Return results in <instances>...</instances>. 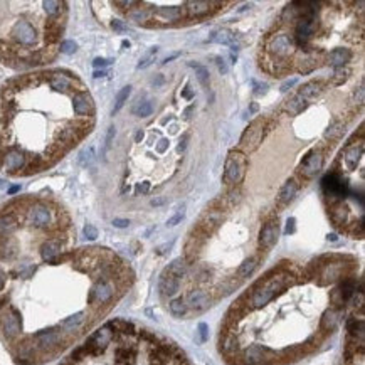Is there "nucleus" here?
Segmentation results:
<instances>
[{
    "mask_svg": "<svg viewBox=\"0 0 365 365\" xmlns=\"http://www.w3.org/2000/svg\"><path fill=\"white\" fill-rule=\"evenodd\" d=\"M357 293V263L323 254L308 264L283 261L241 295L220 327L227 365H290L311 355L342 322Z\"/></svg>",
    "mask_w": 365,
    "mask_h": 365,
    "instance_id": "nucleus-1",
    "label": "nucleus"
},
{
    "mask_svg": "<svg viewBox=\"0 0 365 365\" xmlns=\"http://www.w3.org/2000/svg\"><path fill=\"white\" fill-rule=\"evenodd\" d=\"M59 365H192L170 340L128 320H111Z\"/></svg>",
    "mask_w": 365,
    "mask_h": 365,
    "instance_id": "nucleus-2",
    "label": "nucleus"
},
{
    "mask_svg": "<svg viewBox=\"0 0 365 365\" xmlns=\"http://www.w3.org/2000/svg\"><path fill=\"white\" fill-rule=\"evenodd\" d=\"M354 313L347 318V338H345L342 365H364V296L357 291L350 300Z\"/></svg>",
    "mask_w": 365,
    "mask_h": 365,
    "instance_id": "nucleus-3",
    "label": "nucleus"
},
{
    "mask_svg": "<svg viewBox=\"0 0 365 365\" xmlns=\"http://www.w3.org/2000/svg\"><path fill=\"white\" fill-rule=\"evenodd\" d=\"M247 172V156L241 150L229 152L226 158V165H224V183L227 185H238L244 180Z\"/></svg>",
    "mask_w": 365,
    "mask_h": 365,
    "instance_id": "nucleus-4",
    "label": "nucleus"
},
{
    "mask_svg": "<svg viewBox=\"0 0 365 365\" xmlns=\"http://www.w3.org/2000/svg\"><path fill=\"white\" fill-rule=\"evenodd\" d=\"M322 188L325 195H327V199H330V206L336 202H343L348 197V194H350L348 183L336 172H330V174L325 175L322 180Z\"/></svg>",
    "mask_w": 365,
    "mask_h": 365,
    "instance_id": "nucleus-5",
    "label": "nucleus"
},
{
    "mask_svg": "<svg viewBox=\"0 0 365 365\" xmlns=\"http://www.w3.org/2000/svg\"><path fill=\"white\" fill-rule=\"evenodd\" d=\"M27 222L35 229H51L56 226V219L51 207L44 202H35L27 211Z\"/></svg>",
    "mask_w": 365,
    "mask_h": 365,
    "instance_id": "nucleus-6",
    "label": "nucleus"
},
{
    "mask_svg": "<svg viewBox=\"0 0 365 365\" xmlns=\"http://www.w3.org/2000/svg\"><path fill=\"white\" fill-rule=\"evenodd\" d=\"M264 136H266V122L263 118H258L246 128V131L241 136V147L246 152H254L261 145Z\"/></svg>",
    "mask_w": 365,
    "mask_h": 365,
    "instance_id": "nucleus-7",
    "label": "nucleus"
},
{
    "mask_svg": "<svg viewBox=\"0 0 365 365\" xmlns=\"http://www.w3.org/2000/svg\"><path fill=\"white\" fill-rule=\"evenodd\" d=\"M295 49L296 47H295V42H293V37L288 34L271 35L270 41H268V52H270L271 58L288 59Z\"/></svg>",
    "mask_w": 365,
    "mask_h": 365,
    "instance_id": "nucleus-8",
    "label": "nucleus"
},
{
    "mask_svg": "<svg viewBox=\"0 0 365 365\" xmlns=\"http://www.w3.org/2000/svg\"><path fill=\"white\" fill-rule=\"evenodd\" d=\"M279 238V224L278 217H271L263 224L258 236V249L261 252H266L273 249V246L276 244V241Z\"/></svg>",
    "mask_w": 365,
    "mask_h": 365,
    "instance_id": "nucleus-9",
    "label": "nucleus"
},
{
    "mask_svg": "<svg viewBox=\"0 0 365 365\" xmlns=\"http://www.w3.org/2000/svg\"><path fill=\"white\" fill-rule=\"evenodd\" d=\"M10 37L14 39L17 44L21 46H34L35 41H37V32H35L34 26L27 21H19L14 24L10 30Z\"/></svg>",
    "mask_w": 365,
    "mask_h": 365,
    "instance_id": "nucleus-10",
    "label": "nucleus"
},
{
    "mask_svg": "<svg viewBox=\"0 0 365 365\" xmlns=\"http://www.w3.org/2000/svg\"><path fill=\"white\" fill-rule=\"evenodd\" d=\"M322 167H323V153L320 150H311L303 158L302 165L298 167V174L303 179L310 180L313 177H316V174L322 170Z\"/></svg>",
    "mask_w": 365,
    "mask_h": 365,
    "instance_id": "nucleus-11",
    "label": "nucleus"
},
{
    "mask_svg": "<svg viewBox=\"0 0 365 365\" xmlns=\"http://www.w3.org/2000/svg\"><path fill=\"white\" fill-rule=\"evenodd\" d=\"M224 2H202V0H195V2H185V10L188 19H200L207 17L209 14H212L214 10H219L220 7H224Z\"/></svg>",
    "mask_w": 365,
    "mask_h": 365,
    "instance_id": "nucleus-12",
    "label": "nucleus"
},
{
    "mask_svg": "<svg viewBox=\"0 0 365 365\" xmlns=\"http://www.w3.org/2000/svg\"><path fill=\"white\" fill-rule=\"evenodd\" d=\"M0 163L3 165L9 174H15V172L19 170H24V167H26L27 163V156L22 153V152L19 150H7L3 152V153H0Z\"/></svg>",
    "mask_w": 365,
    "mask_h": 365,
    "instance_id": "nucleus-13",
    "label": "nucleus"
},
{
    "mask_svg": "<svg viewBox=\"0 0 365 365\" xmlns=\"http://www.w3.org/2000/svg\"><path fill=\"white\" fill-rule=\"evenodd\" d=\"M73 108L76 111V115L79 116H90L93 118L94 115V104L91 96L86 93V91H78L73 98Z\"/></svg>",
    "mask_w": 365,
    "mask_h": 365,
    "instance_id": "nucleus-14",
    "label": "nucleus"
},
{
    "mask_svg": "<svg viewBox=\"0 0 365 365\" xmlns=\"http://www.w3.org/2000/svg\"><path fill=\"white\" fill-rule=\"evenodd\" d=\"M209 42H215V44H226V46H231V51L236 52L239 49V42L236 41V35L232 34L229 29H217L211 34L209 37Z\"/></svg>",
    "mask_w": 365,
    "mask_h": 365,
    "instance_id": "nucleus-15",
    "label": "nucleus"
},
{
    "mask_svg": "<svg viewBox=\"0 0 365 365\" xmlns=\"http://www.w3.org/2000/svg\"><path fill=\"white\" fill-rule=\"evenodd\" d=\"M362 153H364V143L360 142L359 145H350L345 148L343 152V162H345V167L348 168V170H355L357 165H359L360 158H362Z\"/></svg>",
    "mask_w": 365,
    "mask_h": 365,
    "instance_id": "nucleus-16",
    "label": "nucleus"
},
{
    "mask_svg": "<svg viewBox=\"0 0 365 365\" xmlns=\"http://www.w3.org/2000/svg\"><path fill=\"white\" fill-rule=\"evenodd\" d=\"M298 188H300V183L296 182L295 179H290V180H286V183L281 187V190H279V194H278V206L279 207H284L286 204H290L293 199H295V195H296V192H298Z\"/></svg>",
    "mask_w": 365,
    "mask_h": 365,
    "instance_id": "nucleus-17",
    "label": "nucleus"
},
{
    "mask_svg": "<svg viewBox=\"0 0 365 365\" xmlns=\"http://www.w3.org/2000/svg\"><path fill=\"white\" fill-rule=\"evenodd\" d=\"M352 51L350 49H343V47H338V49H334L330 54L327 56V62L334 67H345V64L350 62L352 59Z\"/></svg>",
    "mask_w": 365,
    "mask_h": 365,
    "instance_id": "nucleus-18",
    "label": "nucleus"
},
{
    "mask_svg": "<svg viewBox=\"0 0 365 365\" xmlns=\"http://www.w3.org/2000/svg\"><path fill=\"white\" fill-rule=\"evenodd\" d=\"M322 93H323V83L322 81H308L306 84H303L302 90L298 91V94L302 96L306 103L316 99Z\"/></svg>",
    "mask_w": 365,
    "mask_h": 365,
    "instance_id": "nucleus-19",
    "label": "nucleus"
},
{
    "mask_svg": "<svg viewBox=\"0 0 365 365\" xmlns=\"http://www.w3.org/2000/svg\"><path fill=\"white\" fill-rule=\"evenodd\" d=\"M155 14H156V17L162 19L163 22H177V21H182L185 10L180 9V7H162V9H156Z\"/></svg>",
    "mask_w": 365,
    "mask_h": 365,
    "instance_id": "nucleus-20",
    "label": "nucleus"
},
{
    "mask_svg": "<svg viewBox=\"0 0 365 365\" xmlns=\"http://www.w3.org/2000/svg\"><path fill=\"white\" fill-rule=\"evenodd\" d=\"M308 103L304 101V99L302 98L300 94H295L291 99H288L286 104H284V111H286L288 115L295 116V115H300L302 111L306 110Z\"/></svg>",
    "mask_w": 365,
    "mask_h": 365,
    "instance_id": "nucleus-21",
    "label": "nucleus"
},
{
    "mask_svg": "<svg viewBox=\"0 0 365 365\" xmlns=\"http://www.w3.org/2000/svg\"><path fill=\"white\" fill-rule=\"evenodd\" d=\"M316 67H318V58L315 56V52H311V54H304L303 58L298 61V73H302V74L311 73V71L316 69Z\"/></svg>",
    "mask_w": 365,
    "mask_h": 365,
    "instance_id": "nucleus-22",
    "label": "nucleus"
},
{
    "mask_svg": "<svg viewBox=\"0 0 365 365\" xmlns=\"http://www.w3.org/2000/svg\"><path fill=\"white\" fill-rule=\"evenodd\" d=\"M345 133V123L342 120H334L330 123V126L325 131V138L327 140H338L340 136Z\"/></svg>",
    "mask_w": 365,
    "mask_h": 365,
    "instance_id": "nucleus-23",
    "label": "nucleus"
},
{
    "mask_svg": "<svg viewBox=\"0 0 365 365\" xmlns=\"http://www.w3.org/2000/svg\"><path fill=\"white\" fill-rule=\"evenodd\" d=\"M128 17L136 24H145L152 17V12L148 9H131L128 12Z\"/></svg>",
    "mask_w": 365,
    "mask_h": 365,
    "instance_id": "nucleus-24",
    "label": "nucleus"
},
{
    "mask_svg": "<svg viewBox=\"0 0 365 365\" xmlns=\"http://www.w3.org/2000/svg\"><path fill=\"white\" fill-rule=\"evenodd\" d=\"M190 67H194L195 69V74H197V79H199V83L202 84V88H209V84H211V78H209V71H207V67H204V66H199V64H194V62H190L188 64Z\"/></svg>",
    "mask_w": 365,
    "mask_h": 365,
    "instance_id": "nucleus-25",
    "label": "nucleus"
},
{
    "mask_svg": "<svg viewBox=\"0 0 365 365\" xmlns=\"http://www.w3.org/2000/svg\"><path fill=\"white\" fill-rule=\"evenodd\" d=\"M130 93H131V86H125L122 91H120L118 94H116V99H115V108H113V115H116L120 110H122V108H123V104L126 103V99H128V96H130Z\"/></svg>",
    "mask_w": 365,
    "mask_h": 365,
    "instance_id": "nucleus-26",
    "label": "nucleus"
},
{
    "mask_svg": "<svg viewBox=\"0 0 365 365\" xmlns=\"http://www.w3.org/2000/svg\"><path fill=\"white\" fill-rule=\"evenodd\" d=\"M348 74H350V69H347V67H335L330 81L334 86H340V84H343L348 79Z\"/></svg>",
    "mask_w": 365,
    "mask_h": 365,
    "instance_id": "nucleus-27",
    "label": "nucleus"
},
{
    "mask_svg": "<svg viewBox=\"0 0 365 365\" xmlns=\"http://www.w3.org/2000/svg\"><path fill=\"white\" fill-rule=\"evenodd\" d=\"M156 52H158V47H152L150 51L145 52V54L142 56V59L138 61V64H136V69H145V67L150 66V64L155 61Z\"/></svg>",
    "mask_w": 365,
    "mask_h": 365,
    "instance_id": "nucleus-28",
    "label": "nucleus"
},
{
    "mask_svg": "<svg viewBox=\"0 0 365 365\" xmlns=\"http://www.w3.org/2000/svg\"><path fill=\"white\" fill-rule=\"evenodd\" d=\"M133 115L136 116H142V118H147V116L152 115V111H153V106H152L150 101H143V103H138L136 106L133 108Z\"/></svg>",
    "mask_w": 365,
    "mask_h": 365,
    "instance_id": "nucleus-29",
    "label": "nucleus"
},
{
    "mask_svg": "<svg viewBox=\"0 0 365 365\" xmlns=\"http://www.w3.org/2000/svg\"><path fill=\"white\" fill-rule=\"evenodd\" d=\"M241 199H243V194H241V188H232V190L227 194V197H226V204L229 207H232V206H236V204H239L241 202Z\"/></svg>",
    "mask_w": 365,
    "mask_h": 365,
    "instance_id": "nucleus-30",
    "label": "nucleus"
},
{
    "mask_svg": "<svg viewBox=\"0 0 365 365\" xmlns=\"http://www.w3.org/2000/svg\"><path fill=\"white\" fill-rule=\"evenodd\" d=\"M93 160H94V150L91 147L84 148V150L81 152V156H79V163H81L83 167H88Z\"/></svg>",
    "mask_w": 365,
    "mask_h": 365,
    "instance_id": "nucleus-31",
    "label": "nucleus"
},
{
    "mask_svg": "<svg viewBox=\"0 0 365 365\" xmlns=\"http://www.w3.org/2000/svg\"><path fill=\"white\" fill-rule=\"evenodd\" d=\"M183 215H185V207L182 206V207L179 209V212H177V214L174 215V217H170V219L167 220V226H168V227H174V226H177V224L180 222V220L183 219Z\"/></svg>",
    "mask_w": 365,
    "mask_h": 365,
    "instance_id": "nucleus-32",
    "label": "nucleus"
},
{
    "mask_svg": "<svg viewBox=\"0 0 365 365\" xmlns=\"http://www.w3.org/2000/svg\"><path fill=\"white\" fill-rule=\"evenodd\" d=\"M76 49H78V44L74 41H64L61 44V52H64V54H74Z\"/></svg>",
    "mask_w": 365,
    "mask_h": 365,
    "instance_id": "nucleus-33",
    "label": "nucleus"
},
{
    "mask_svg": "<svg viewBox=\"0 0 365 365\" xmlns=\"http://www.w3.org/2000/svg\"><path fill=\"white\" fill-rule=\"evenodd\" d=\"M84 236H86L88 239H96L98 238V231H96V227H93L91 224H88V226H84Z\"/></svg>",
    "mask_w": 365,
    "mask_h": 365,
    "instance_id": "nucleus-34",
    "label": "nucleus"
},
{
    "mask_svg": "<svg viewBox=\"0 0 365 365\" xmlns=\"http://www.w3.org/2000/svg\"><path fill=\"white\" fill-rule=\"evenodd\" d=\"M354 103L359 104V106L364 104V84H360V88L354 93Z\"/></svg>",
    "mask_w": 365,
    "mask_h": 365,
    "instance_id": "nucleus-35",
    "label": "nucleus"
},
{
    "mask_svg": "<svg viewBox=\"0 0 365 365\" xmlns=\"http://www.w3.org/2000/svg\"><path fill=\"white\" fill-rule=\"evenodd\" d=\"M215 64H217V69L220 74H227V71H229V67H227L226 61H224L222 58H215Z\"/></svg>",
    "mask_w": 365,
    "mask_h": 365,
    "instance_id": "nucleus-36",
    "label": "nucleus"
},
{
    "mask_svg": "<svg viewBox=\"0 0 365 365\" xmlns=\"http://www.w3.org/2000/svg\"><path fill=\"white\" fill-rule=\"evenodd\" d=\"M115 126H110V130H108V135H106V143H104V150H108V148L111 147V143H113V138H115Z\"/></svg>",
    "mask_w": 365,
    "mask_h": 365,
    "instance_id": "nucleus-37",
    "label": "nucleus"
},
{
    "mask_svg": "<svg viewBox=\"0 0 365 365\" xmlns=\"http://www.w3.org/2000/svg\"><path fill=\"white\" fill-rule=\"evenodd\" d=\"M252 86H254V94H264V93H266V90H268V84H264V83L252 81Z\"/></svg>",
    "mask_w": 365,
    "mask_h": 365,
    "instance_id": "nucleus-38",
    "label": "nucleus"
},
{
    "mask_svg": "<svg viewBox=\"0 0 365 365\" xmlns=\"http://www.w3.org/2000/svg\"><path fill=\"white\" fill-rule=\"evenodd\" d=\"M111 27H113V30H116V32H126L128 30V26L122 21H113L111 22Z\"/></svg>",
    "mask_w": 365,
    "mask_h": 365,
    "instance_id": "nucleus-39",
    "label": "nucleus"
},
{
    "mask_svg": "<svg viewBox=\"0 0 365 365\" xmlns=\"http://www.w3.org/2000/svg\"><path fill=\"white\" fill-rule=\"evenodd\" d=\"M113 61H110V59H103V58H96L94 61H93V66L98 69V67H104V66H108V64H111Z\"/></svg>",
    "mask_w": 365,
    "mask_h": 365,
    "instance_id": "nucleus-40",
    "label": "nucleus"
},
{
    "mask_svg": "<svg viewBox=\"0 0 365 365\" xmlns=\"http://www.w3.org/2000/svg\"><path fill=\"white\" fill-rule=\"evenodd\" d=\"M187 142H188V135H183L182 138H180L179 147H177V152H179V153H182V152H185V148H187Z\"/></svg>",
    "mask_w": 365,
    "mask_h": 365,
    "instance_id": "nucleus-41",
    "label": "nucleus"
},
{
    "mask_svg": "<svg viewBox=\"0 0 365 365\" xmlns=\"http://www.w3.org/2000/svg\"><path fill=\"white\" fill-rule=\"evenodd\" d=\"M148 190H150V183L148 182H143L136 185V194H148Z\"/></svg>",
    "mask_w": 365,
    "mask_h": 365,
    "instance_id": "nucleus-42",
    "label": "nucleus"
},
{
    "mask_svg": "<svg viewBox=\"0 0 365 365\" xmlns=\"http://www.w3.org/2000/svg\"><path fill=\"white\" fill-rule=\"evenodd\" d=\"M182 98H185V99H192V98H194V91H192V88L188 86V84L182 90Z\"/></svg>",
    "mask_w": 365,
    "mask_h": 365,
    "instance_id": "nucleus-43",
    "label": "nucleus"
},
{
    "mask_svg": "<svg viewBox=\"0 0 365 365\" xmlns=\"http://www.w3.org/2000/svg\"><path fill=\"white\" fill-rule=\"evenodd\" d=\"M116 7H123V10L130 9V7H136L138 5V2H115Z\"/></svg>",
    "mask_w": 365,
    "mask_h": 365,
    "instance_id": "nucleus-44",
    "label": "nucleus"
},
{
    "mask_svg": "<svg viewBox=\"0 0 365 365\" xmlns=\"http://www.w3.org/2000/svg\"><path fill=\"white\" fill-rule=\"evenodd\" d=\"M284 232H286V234H293V232H295V219H293V217L288 219L286 229H284Z\"/></svg>",
    "mask_w": 365,
    "mask_h": 365,
    "instance_id": "nucleus-45",
    "label": "nucleus"
},
{
    "mask_svg": "<svg viewBox=\"0 0 365 365\" xmlns=\"http://www.w3.org/2000/svg\"><path fill=\"white\" fill-rule=\"evenodd\" d=\"M128 224H130V220H126V219H115L113 220L115 227H128Z\"/></svg>",
    "mask_w": 365,
    "mask_h": 365,
    "instance_id": "nucleus-46",
    "label": "nucleus"
},
{
    "mask_svg": "<svg viewBox=\"0 0 365 365\" xmlns=\"http://www.w3.org/2000/svg\"><path fill=\"white\" fill-rule=\"evenodd\" d=\"M167 147H168V140H162V142L156 145V152H158V153H163V152L167 150Z\"/></svg>",
    "mask_w": 365,
    "mask_h": 365,
    "instance_id": "nucleus-47",
    "label": "nucleus"
},
{
    "mask_svg": "<svg viewBox=\"0 0 365 365\" xmlns=\"http://www.w3.org/2000/svg\"><path fill=\"white\" fill-rule=\"evenodd\" d=\"M296 84V79H288L286 83H283V86H281V91L284 93V91H288L290 88H293Z\"/></svg>",
    "mask_w": 365,
    "mask_h": 365,
    "instance_id": "nucleus-48",
    "label": "nucleus"
},
{
    "mask_svg": "<svg viewBox=\"0 0 365 365\" xmlns=\"http://www.w3.org/2000/svg\"><path fill=\"white\" fill-rule=\"evenodd\" d=\"M194 110H195V104H190V106L183 111V116H185V118H190V115H192V111H194Z\"/></svg>",
    "mask_w": 365,
    "mask_h": 365,
    "instance_id": "nucleus-49",
    "label": "nucleus"
},
{
    "mask_svg": "<svg viewBox=\"0 0 365 365\" xmlns=\"http://www.w3.org/2000/svg\"><path fill=\"white\" fill-rule=\"evenodd\" d=\"M143 136H145V133H143L142 130H138V131H136V136H135V142H142Z\"/></svg>",
    "mask_w": 365,
    "mask_h": 365,
    "instance_id": "nucleus-50",
    "label": "nucleus"
},
{
    "mask_svg": "<svg viewBox=\"0 0 365 365\" xmlns=\"http://www.w3.org/2000/svg\"><path fill=\"white\" fill-rule=\"evenodd\" d=\"M93 76H94V78H104V76H106V71H99V69H96Z\"/></svg>",
    "mask_w": 365,
    "mask_h": 365,
    "instance_id": "nucleus-51",
    "label": "nucleus"
},
{
    "mask_svg": "<svg viewBox=\"0 0 365 365\" xmlns=\"http://www.w3.org/2000/svg\"><path fill=\"white\" fill-rule=\"evenodd\" d=\"M163 202H165L163 199H153V200H152V206H162Z\"/></svg>",
    "mask_w": 365,
    "mask_h": 365,
    "instance_id": "nucleus-52",
    "label": "nucleus"
},
{
    "mask_svg": "<svg viewBox=\"0 0 365 365\" xmlns=\"http://www.w3.org/2000/svg\"><path fill=\"white\" fill-rule=\"evenodd\" d=\"M175 58H179V54H174V56H170V58H167V59H163V62L162 64H167V62H170L172 59H175Z\"/></svg>",
    "mask_w": 365,
    "mask_h": 365,
    "instance_id": "nucleus-53",
    "label": "nucleus"
},
{
    "mask_svg": "<svg viewBox=\"0 0 365 365\" xmlns=\"http://www.w3.org/2000/svg\"><path fill=\"white\" fill-rule=\"evenodd\" d=\"M19 185H15V187H10V190H9V194H15V192H19Z\"/></svg>",
    "mask_w": 365,
    "mask_h": 365,
    "instance_id": "nucleus-54",
    "label": "nucleus"
},
{
    "mask_svg": "<svg viewBox=\"0 0 365 365\" xmlns=\"http://www.w3.org/2000/svg\"><path fill=\"white\" fill-rule=\"evenodd\" d=\"M256 111H258V104L252 103V104H251V113H256Z\"/></svg>",
    "mask_w": 365,
    "mask_h": 365,
    "instance_id": "nucleus-55",
    "label": "nucleus"
},
{
    "mask_svg": "<svg viewBox=\"0 0 365 365\" xmlns=\"http://www.w3.org/2000/svg\"><path fill=\"white\" fill-rule=\"evenodd\" d=\"M236 59H238V58H236V54H234V52H231V61H232V64H236Z\"/></svg>",
    "mask_w": 365,
    "mask_h": 365,
    "instance_id": "nucleus-56",
    "label": "nucleus"
},
{
    "mask_svg": "<svg viewBox=\"0 0 365 365\" xmlns=\"http://www.w3.org/2000/svg\"><path fill=\"white\" fill-rule=\"evenodd\" d=\"M122 46H123V47H130V42H128V41H123Z\"/></svg>",
    "mask_w": 365,
    "mask_h": 365,
    "instance_id": "nucleus-57",
    "label": "nucleus"
},
{
    "mask_svg": "<svg viewBox=\"0 0 365 365\" xmlns=\"http://www.w3.org/2000/svg\"><path fill=\"white\" fill-rule=\"evenodd\" d=\"M328 239H332V241H335V239H336V236H335V234H330V236H328Z\"/></svg>",
    "mask_w": 365,
    "mask_h": 365,
    "instance_id": "nucleus-58",
    "label": "nucleus"
},
{
    "mask_svg": "<svg viewBox=\"0 0 365 365\" xmlns=\"http://www.w3.org/2000/svg\"><path fill=\"white\" fill-rule=\"evenodd\" d=\"M3 187H5V182H3V180H0V188H3Z\"/></svg>",
    "mask_w": 365,
    "mask_h": 365,
    "instance_id": "nucleus-59",
    "label": "nucleus"
}]
</instances>
